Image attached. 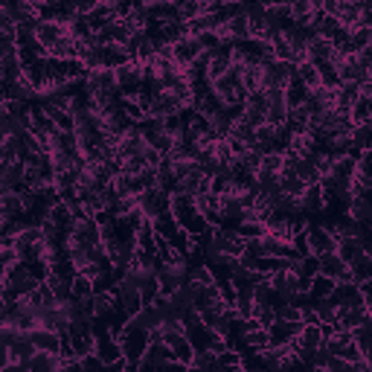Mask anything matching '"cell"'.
Returning <instances> with one entry per match:
<instances>
[{
	"label": "cell",
	"mask_w": 372,
	"mask_h": 372,
	"mask_svg": "<svg viewBox=\"0 0 372 372\" xmlns=\"http://www.w3.org/2000/svg\"><path fill=\"white\" fill-rule=\"evenodd\" d=\"M172 215H175V221L181 224V230L189 233L195 241H201L212 230L210 221L201 215V210H198L195 198H189V195H181V192L172 195Z\"/></svg>",
	"instance_id": "cell-1"
},
{
	"label": "cell",
	"mask_w": 372,
	"mask_h": 372,
	"mask_svg": "<svg viewBox=\"0 0 372 372\" xmlns=\"http://www.w3.org/2000/svg\"><path fill=\"white\" fill-rule=\"evenodd\" d=\"M41 288V280L32 274V268L27 262H18L15 268H6L4 270V291H9L12 296H30Z\"/></svg>",
	"instance_id": "cell-2"
},
{
	"label": "cell",
	"mask_w": 372,
	"mask_h": 372,
	"mask_svg": "<svg viewBox=\"0 0 372 372\" xmlns=\"http://www.w3.org/2000/svg\"><path fill=\"white\" fill-rule=\"evenodd\" d=\"M152 332H145V329H140V326H134V323H128L126 329L119 332V346H122V358L126 361H137V364H143V358H145V352H148V346H152Z\"/></svg>",
	"instance_id": "cell-3"
},
{
	"label": "cell",
	"mask_w": 372,
	"mask_h": 372,
	"mask_svg": "<svg viewBox=\"0 0 372 372\" xmlns=\"http://www.w3.org/2000/svg\"><path fill=\"white\" fill-rule=\"evenodd\" d=\"M323 346H326V337H323L320 323H303L300 337L294 340V355H296V361H303L311 369V361H314L317 349H323Z\"/></svg>",
	"instance_id": "cell-4"
},
{
	"label": "cell",
	"mask_w": 372,
	"mask_h": 372,
	"mask_svg": "<svg viewBox=\"0 0 372 372\" xmlns=\"http://www.w3.org/2000/svg\"><path fill=\"white\" fill-rule=\"evenodd\" d=\"M282 155H265L262 163H259V172H256V189L259 195H270L280 189V178H282Z\"/></svg>",
	"instance_id": "cell-5"
},
{
	"label": "cell",
	"mask_w": 372,
	"mask_h": 372,
	"mask_svg": "<svg viewBox=\"0 0 372 372\" xmlns=\"http://www.w3.org/2000/svg\"><path fill=\"white\" fill-rule=\"evenodd\" d=\"M137 207L140 212L148 218V221H155L166 212H172V192L160 189V186H152V189H145L140 198H137Z\"/></svg>",
	"instance_id": "cell-6"
},
{
	"label": "cell",
	"mask_w": 372,
	"mask_h": 372,
	"mask_svg": "<svg viewBox=\"0 0 372 372\" xmlns=\"http://www.w3.org/2000/svg\"><path fill=\"white\" fill-rule=\"evenodd\" d=\"M306 236H308V253L311 256H323V253H335L337 251V239L329 230V224L308 221V224H306Z\"/></svg>",
	"instance_id": "cell-7"
},
{
	"label": "cell",
	"mask_w": 372,
	"mask_h": 372,
	"mask_svg": "<svg viewBox=\"0 0 372 372\" xmlns=\"http://www.w3.org/2000/svg\"><path fill=\"white\" fill-rule=\"evenodd\" d=\"M296 70V64H288V61H277V59H268V61H262V93H268V90H277V88H282L285 90V85H288V79H291V73Z\"/></svg>",
	"instance_id": "cell-8"
},
{
	"label": "cell",
	"mask_w": 372,
	"mask_h": 372,
	"mask_svg": "<svg viewBox=\"0 0 372 372\" xmlns=\"http://www.w3.org/2000/svg\"><path fill=\"white\" fill-rule=\"evenodd\" d=\"M93 355L102 361L105 366H111V364H116V361H122V346H119V337L108 329V326H96V349H93Z\"/></svg>",
	"instance_id": "cell-9"
},
{
	"label": "cell",
	"mask_w": 372,
	"mask_h": 372,
	"mask_svg": "<svg viewBox=\"0 0 372 372\" xmlns=\"http://www.w3.org/2000/svg\"><path fill=\"white\" fill-rule=\"evenodd\" d=\"M67 35H70L67 23H59V20H41L38 27H35V41L41 44V49L47 53V59H49V49H53L56 44H61Z\"/></svg>",
	"instance_id": "cell-10"
},
{
	"label": "cell",
	"mask_w": 372,
	"mask_h": 372,
	"mask_svg": "<svg viewBox=\"0 0 372 372\" xmlns=\"http://www.w3.org/2000/svg\"><path fill=\"white\" fill-rule=\"evenodd\" d=\"M116 85H119V90H122V99H134L140 90H143V64H137V61H131V64H126V67H119L116 70Z\"/></svg>",
	"instance_id": "cell-11"
},
{
	"label": "cell",
	"mask_w": 372,
	"mask_h": 372,
	"mask_svg": "<svg viewBox=\"0 0 372 372\" xmlns=\"http://www.w3.org/2000/svg\"><path fill=\"white\" fill-rule=\"evenodd\" d=\"M241 122H247V126H253V128H259V126H265L268 122V93H251L247 96V102L241 105V116H239Z\"/></svg>",
	"instance_id": "cell-12"
},
{
	"label": "cell",
	"mask_w": 372,
	"mask_h": 372,
	"mask_svg": "<svg viewBox=\"0 0 372 372\" xmlns=\"http://www.w3.org/2000/svg\"><path fill=\"white\" fill-rule=\"evenodd\" d=\"M145 134H143V126H131L126 134L119 137V145H116V157L119 160H131L137 155L145 152Z\"/></svg>",
	"instance_id": "cell-13"
},
{
	"label": "cell",
	"mask_w": 372,
	"mask_h": 372,
	"mask_svg": "<svg viewBox=\"0 0 372 372\" xmlns=\"http://www.w3.org/2000/svg\"><path fill=\"white\" fill-rule=\"evenodd\" d=\"M172 56H175V64H181L184 70H189L198 59L204 56V47H201V41H198L195 35H186V38H181L175 47H172Z\"/></svg>",
	"instance_id": "cell-14"
},
{
	"label": "cell",
	"mask_w": 372,
	"mask_h": 372,
	"mask_svg": "<svg viewBox=\"0 0 372 372\" xmlns=\"http://www.w3.org/2000/svg\"><path fill=\"white\" fill-rule=\"evenodd\" d=\"M317 262H320V277H326V280H332V282H352L349 265H346V262L337 256V251H335V253L317 256Z\"/></svg>",
	"instance_id": "cell-15"
},
{
	"label": "cell",
	"mask_w": 372,
	"mask_h": 372,
	"mask_svg": "<svg viewBox=\"0 0 372 372\" xmlns=\"http://www.w3.org/2000/svg\"><path fill=\"white\" fill-rule=\"evenodd\" d=\"M23 178H27V163H0V186L4 192H23Z\"/></svg>",
	"instance_id": "cell-16"
},
{
	"label": "cell",
	"mask_w": 372,
	"mask_h": 372,
	"mask_svg": "<svg viewBox=\"0 0 372 372\" xmlns=\"http://www.w3.org/2000/svg\"><path fill=\"white\" fill-rule=\"evenodd\" d=\"M288 114H291V108H288L285 90H282V88L268 90V122H270V126L282 128L285 122H288Z\"/></svg>",
	"instance_id": "cell-17"
},
{
	"label": "cell",
	"mask_w": 372,
	"mask_h": 372,
	"mask_svg": "<svg viewBox=\"0 0 372 372\" xmlns=\"http://www.w3.org/2000/svg\"><path fill=\"white\" fill-rule=\"evenodd\" d=\"M303 332V323H291V320H277L274 326L268 329L270 335V346H291Z\"/></svg>",
	"instance_id": "cell-18"
},
{
	"label": "cell",
	"mask_w": 372,
	"mask_h": 372,
	"mask_svg": "<svg viewBox=\"0 0 372 372\" xmlns=\"http://www.w3.org/2000/svg\"><path fill=\"white\" fill-rule=\"evenodd\" d=\"M300 212L308 218V215H317V212H326V192L320 184H311L306 186L303 198H300Z\"/></svg>",
	"instance_id": "cell-19"
},
{
	"label": "cell",
	"mask_w": 372,
	"mask_h": 372,
	"mask_svg": "<svg viewBox=\"0 0 372 372\" xmlns=\"http://www.w3.org/2000/svg\"><path fill=\"white\" fill-rule=\"evenodd\" d=\"M343 215L349 221H355V224L372 230V198H352V201L346 204Z\"/></svg>",
	"instance_id": "cell-20"
},
{
	"label": "cell",
	"mask_w": 372,
	"mask_h": 372,
	"mask_svg": "<svg viewBox=\"0 0 372 372\" xmlns=\"http://www.w3.org/2000/svg\"><path fill=\"white\" fill-rule=\"evenodd\" d=\"M30 340L35 343L38 352H61V346H64V337L56 329H32Z\"/></svg>",
	"instance_id": "cell-21"
},
{
	"label": "cell",
	"mask_w": 372,
	"mask_h": 372,
	"mask_svg": "<svg viewBox=\"0 0 372 372\" xmlns=\"http://www.w3.org/2000/svg\"><path fill=\"white\" fill-rule=\"evenodd\" d=\"M277 143H280V128L277 126H270V122H265V126L256 128V143L253 148L265 157V155H280L277 152Z\"/></svg>",
	"instance_id": "cell-22"
},
{
	"label": "cell",
	"mask_w": 372,
	"mask_h": 372,
	"mask_svg": "<svg viewBox=\"0 0 372 372\" xmlns=\"http://www.w3.org/2000/svg\"><path fill=\"white\" fill-rule=\"evenodd\" d=\"M308 88H306V82L300 79V70H294L291 73V79H288V85H285V99H288V108L291 111H296V108H303L306 105V99H308Z\"/></svg>",
	"instance_id": "cell-23"
},
{
	"label": "cell",
	"mask_w": 372,
	"mask_h": 372,
	"mask_svg": "<svg viewBox=\"0 0 372 372\" xmlns=\"http://www.w3.org/2000/svg\"><path fill=\"white\" fill-rule=\"evenodd\" d=\"M349 277L355 285H372V251H364L349 262Z\"/></svg>",
	"instance_id": "cell-24"
},
{
	"label": "cell",
	"mask_w": 372,
	"mask_h": 372,
	"mask_svg": "<svg viewBox=\"0 0 372 372\" xmlns=\"http://www.w3.org/2000/svg\"><path fill=\"white\" fill-rule=\"evenodd\" d=\"M361 15H364L361 0H337V12H335V18L343 23V27L358 30V27H361Z\"/></svg>",
	"instance_id": "cell-25"
},
{
	"label": "cell",
	"mask_w": 372,
	"mask_h": 372,
	"mask_svg": "<svg viewBox=\"0 0 372 372\" xmlns=\"http://www.w3.org/2000/svg\"><path fill=\"white\" fill-rule=\"evenodd\" d=\"M369 320V311L366 306H355V308H340V317H337V332H355L358 326H364Z\"/></svg>",
	"instance_id": "cell-26"
},
{
	"label": "cell",
	"mask_w": 372,
	"mask_h": 372,
	"mask_svg": "<svg viewBox=\"0 0 372 372\" xmlns=\"http://www.w3.org/2000/svg\"><path fill=\"white\" fill-rule=\"evenodd\" d=\"M143 364L155 366V369H163V366H169V364H175V352H172L163 340H152V346H148V352H145Z\"/></svg>",
	"instance_id": "cell-27"
},
{
	"label": "cell",
	"mask_w": 372,
	"mask_h": 372,
	"mask_svg": "<svg viewBox=\"0 0 372 372\" xmlns=\"http://www.w3.org/2000/svg\"><path fill=\"white\" fill-rule=\"evenodd\" d=\"M152 227H155V236H157V239H166V241H172V244H175V241L184 236L181 224L175 221V215H172V212L155 218V221H152Z\"/></svg>",
	"instance_id": "cell-28"
},
{
	"label": "cell",
	"mask_w": 372,
	"mask_h": 372,
	"mask_svg": "<svg viewBox=\"0 0 372 372\" xmlns=\"http://www.w3.org/2000/svg\"><path fill=\"white\" fill-rule=\"evenodd\" d=\"M317 12H320V4H314V0H296V4H291V20L296 27H311Z\"/></svg>",
	"instance_id": "cell-29"
},
{
	"label": "cell",
	"mask_w": 372,
	"mask_h": 372,
	"mask_svg": "<svg viewBox=\"0 0 372 372\" xmlns=\"http://www.w3.org/2000/svg\"><path fill=\"white\" fill-rule=\"evenodd\" d=\"M352 340H355V346L361 349L364 361H366V364H372V317L366 320L364 326H358V329L352 332Z\"/></svg>",
	"instance_id": "cell-30"
},
{
	"label": "cell",
	"mask_w": 372,
	"mask_h": 372,
	"mask_svg": "<svg viewBox=\"0 0 372 372\" xmlns=\"http://www.w3.org/2000/svg\"><path fill=\"white\" fill-rule=\"evenodd\" d=\"M332 53H335L332 41L320 38V35L308 41V61H311V64H323V61H329V59H332Z\"/></svg>",
	"instance_id": "cell-31"
},
{
	"label": "cell",
	"mask_w": 372,
	"mask_h": 372,
	"mask_svg": "<svg viewBox=\"0 0 372 372\" xmlns=\"http://www.w3.org/2000/svg\"><path fill=\"white\" fill-rule=\"evenodd\" d=\"M361 99V85H340L337 88V111H343V114H349L352 108H355V102Z\"/></svg>",
	"instance_id": "cell-32"
},
{
	"label": "cell",
	"mask_w": 372,
	"mask_h": 372,
	"mask_svg": "<svg viewBox=\"0 0 372 372\" xmlns=\"http://www.w3.org/2000/svg\"><path fill=\"white\" fill-rule=\"evenodd\" d=\"M296 178H300L306 186L323 181V175L317 172V166H314V160H311V157H300V160H296Z\"/></svg>",
	"instance_id": "cell-33"
},
{
	"label": "cell",
	"mask_w": 372,
	"mask_h": 372,
	"mask_svg": "<svg viewBox=\"0 0 372 372\" xmlns=\"http://www.w3.org/2000/svg\"><path fill=\"white\" fill-rule=\"evenodd\" d=\"M335 288H337V282H332V280H326V277H314V280H311V291H308V300H311V303L329 300V296L335 294Z\"/></svg>",
	"instance_id": "cell-34"
},
{
	"label": "cell",
	"mask_w": 372,
	"mask_h": 372,
	"mask_svg": "<svg viewBox=\"0 0 372 372\" xmlns=\"http://www.w3.org/2000/svg\"><path fill=\"white\" fill-rule=\"evenodd\" d=\"M349 116H352V126H366V122L372 119V99L361 96L355 102V108L349 111Z\"/></svg>",
	"instance_id": "cell-35"
},
{
	"label": "cell",
	"mask_w": 372,
	"mask_h": 372,
	"mask_svg": "<svg viewBox=\"0 0 372 372\" xmlns=\"http://www.w3.org/2000/svg\"><path fill=\"white\" fill-rule=\"evenodd\" d=\"M352 143H355V148H358L361 155L364 152H372V122H366V126H355Z\"/></svg>",
	"instance_id": "cell-36"
},
{
	"label": "cell",
	"mask_w": 372,
	"mask_h": 372,
	"mask_svg": "<svg viewBox=\"0 0 372 372\" xmlns=\"http://www.w3.org/2000/svg\"><path fill=\"white\" fill-rule=\"evenodd\" d=\"M296 70H300V79L306 82V88H308V90H317V88H323V79H320V70H317V67H314L311 61L300 64Z\"/></svg>",
	"instance_id": "cell-37"
},
{
	"label": "cell",
	"mask_w": 372,
	"mask_h": 372,
	"mask_svg": "<svg viewBox=\"0 0 372 372\" xmlns=\"http://www.w3.org/2000/svg\"><path fill=\"white\" fill-rule=\"evenodd\" d=\"M178 15H181L184 23H192L195 18L204 15V4H195V0H181V4H178Z\"/></svg>",
	"instance_id": "cell-38"
},
{
	"label": "cell",
	"mask_w": 372,
	"mask_h": 372,
	"mask_svg": "<svg viewBox=\"0 0 372 372\" xmlns=\"http://www.w3.org/2000/svg\"><path fill=\"white\" fill-rule=\"evenodd\" d=\"M212 152H215V160H218V166H233L236 148H233V143H230V140H218Z\"/></svg>",
	"instance_id": "cell-39"
},
{
	"label": "cell",
	"mask_w": 372,
	"mask_h": 372,
	"mask_svg": "<svg viewBox=\"0 0 372 372\" xmlns=\"http://www.w3.org/2000/svg\"><path fill=\"white\" fill-rule=\"evenodd\" d=\"M96 291H93V280H88L85 274H76L73 277V296L76 300H85V296H93Z\"/></svg>",
	"instance_id": "cell-40"
},
{
	"label": "cell",
	"mask_w": 372,
	"mask_h": 372,
	"mask_svg": "<svg viewBox=\"0 0 372 372\" xmlns=\"http://www.w3.org/2000/svg\"><path fill=\"white\" fill-rule=\"evenodd\" d=\"M300 277H303V280L320 277V262H317V256H303V270H300Z\"/></svg>",
	"instance_id": "cell-41"
},
{
	"label": "cell",
	"mask_w": 372,
	"mask_h": 372,
	"mask_svg": "<svg viewBox=\"0 0 372 372\" xmlns=\"http://www.w3.org/2000/svg\"><path fill=\"white\" fill-rule=\"evenodd\" d=\"M0 372H30L27 364H6V366H0Z\"/></svg>",
	"instance_id": "cell-42"
},
{
	"label": "cell",
	"mask_w": 372,
	"mask_h": 372,
	"mask_svg": "<svg viewBox=\"0 0 372 372\" xmlns=\"http://www.w3.org/2000/svg\"><path fill=\"white\" fill-rule=\"evenodd\" d=\"M105 372H126V358L116 361V364H111V366H105Z\"/></svg>",
	"instance_id": "cell-43"
},
{
	"label": "cell",
	"mask_w": 372,
	"mask_h": 372,
	"mask_svg": "<svg viewBox=\"0 0 372 372\" xmlns=\"http://www.w3.org/2000/svg\"><path fill=\"white\" fill-rule=\"evenodd\" d=\"M221 372H244V369H241V366H239V369H230V366H224V369H221Z\"/></svg>",
	"instance_id": "cell-44"
}]
</instances>
